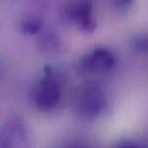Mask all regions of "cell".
Listing matches in <instances>:
<instances>
[{
  "label": "cell",
  "mask_w": 148,
  "mask_h": 148,
  "mask_svg": "<svg viewBox=\"0 0 148 148\" xmlns=\"http://www.w3.org/2000/svg\"><path fill=\"white\" fill-rule=\"evenodd\" d=\"M109 3L114 10L123 13L127 12L134 6L135 0H109Z\"/></svg>",
  "instance_id": "obj_9"
},
{
  "label": "cell",
  "mask_w": 148,
  "mask_h": 148,
  "mask_svg": "<svg viewBox=\"0 0 148 148\" xmlns=\"http://www.w3.org/2000/svg\"><path fill=\"white\" fill-rule=\"evenodd\" d=\"M63 17L83 33L91 34L97 27L92 0H71L63 9Z\"/></svg>",
  "instance_id": "obj_4"
},
{
  "label": "cell",
  "mask_w": 148,
  "mask_h": 148,
  "mask_svg": "<svg viewBox=\"0 0 148 148\" xmlns=\"http://www.w3.org/2000/svg\"><path fill=\"white\" fill-rule=\"evenodd\" d=\"M108 106V95L102 86L94 81L82 83L73 97V108L78 118L95 121L99 118Z\"/></svg>",
  "instance_id": "obj_1"
},
{
  "label": "cell",
  "mask_w": 148,
  "mask_h": 148,
  "mask_svg": "<svg viewBox=\"0 0 148 148\" xmlns=\"http://www.w3.org/2000/svg\"><path fill=\"white\" fill-rule=\"evenodd\" d=\"M30 96L34 106L40 111H50L58 106L62 99V86L52 67L46 65L43 68Z\"/></svg>",
  "instance_id": "obj_2"
},
{
  "label": "cell",
  "mask_w": 148,
  "mask_h": 148,
  "mask_svg": "<svg viewBox=\"0 0 148 148\" xmlns=\"http://www.w3.org/2000/svg\"><path fill=\"white\" fill-rule=\"evenodd\" d=\"M42 26L43 24L41 18L34 14L23 16L18 23V29L20 32L28 36H36L40 33L42 29Z\"/></svg>",
  "instance_id": "obj_7"
},
{
  "label": "cell",
  "mask_w": 148,
  "mask_h": 148,
  "mask_svg": "<svg viewBox=\"0 0 148 148\" xmlns=\"http://www.w3.org/2000/svg\"><path fill=\"white\" fill-rule=\"evenodd\" d=\"M116 65V56L108 48L99 46L83 54L76 63V71L82 76L105 74Z\"/></svg>",
  "instance_id": "obj_3"
},
{
  "label": "cell",
  "mask_w": 148,
  "mask_h": 148,
  "mask_svg": "<svg viewBox=\"0 0 148 148\" xmlns=\"http://www.w3.org/2000/svg\"><path fill=\"white\" fill-rule=\"evenodd\" d=\"M63 42L55 31H46L37 39L36 48L44 55H56L62 51Z\"/></svg>",
  "instance_id": "obj_6"
},
{
  "label": "cell",
  "mask_w": 148,
  "mask_h": 148,
  "mask_svg": "<svg viewBox=\"0 0 148 148\" xmlns=\"http://www.w3.org/2000/svg\"><path fill=\"white\" fill-rule=\"evenodd\" d=\"M132 47L137 53L148 55V32L134 36L132 40Z\"/></svg>",
  "instance_id": "obj_8"
},
{
  "label": "cell",
  "mask_w": 148,
  "mask_h": 148,
  "mask_svg": "<svg viewBox=\"0 0 148 148\" xmlns=\"http://www.w3.org/2000/svg\"><path fill=\"white\" fill-rule=\"evenodd\" d=\"M29 142V132L22 119L13 117L3 123L0 133L1 147H27Z\"/></svg>",
  "instance_id": "obj_5"
}]
</instances>
